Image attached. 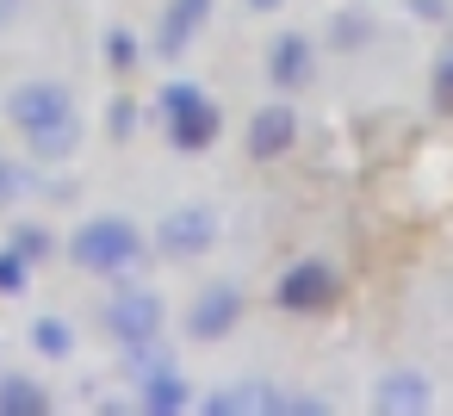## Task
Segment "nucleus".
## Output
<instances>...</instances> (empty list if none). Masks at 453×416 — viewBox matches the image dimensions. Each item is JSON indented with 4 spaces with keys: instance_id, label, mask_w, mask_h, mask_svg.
<instances>
[{
    "instance_id": "obj_1",
    "label": "nucleus",
    "mask_w": 453,
    "mask_h": 416,
    "mask_svg": "<svg viewBox=\"0 0 453 416\" xmlns=\"http://www.w3.org/2000/svg\"><path fill=\"white\" fill-rule=\"evenodd\" d=\"M7 119H13V131L26 137V150L38 162H69L81 150V106L57 81H19L7 94Z\"/></svg>"
},
{
    "instance_id": "obj_2",
    "label": "nucleus",
    "mask_w": 453,
    "mask_h": 416,
    "mask_svg": "<svg viewBox=\"0 0 453 416\" xmlns=\"http://www.w3.org/2000/svg\"><path fill=\"white\" fill-rule=\"evenodd\" d=\"M143 255H150V236H143L131 218H88V224L69 236V261H75L81 273H100V280L131 273Z\"/></svg>"
},
{
    "instance_id": "obj_3",
    "label": "nucleus",
    "mask_w": 453,
    "mask_h": 416,
    "mask_svg": "<svg viewBox=\"0 0 453 416\" xmlns=\"http://www.w3.org/2000/svg\"><path fill=\"white\" fill-rule=\"evenodd\" d=\"M156 112L168 119V143H174L180 156H205V150L218 143V131H224L218 100H211L205 88H193V81H168V88L156 94Z\"/></svg>"
},
{
    "instance_id": "obj_4",
    "label": "nucleus",
    "mask_w": 453,
    "mask_h": 416,
    "mask_svg": "<svg viewBox=\"0 0 453 416\" xmlns=\"http://www.w3.org/2000/svg\"><path fill=\"white\" fill-rule=\"evenodd\" d=\"M335 292H342V273H335V261H323V255H304V261H292V267L280 273V286H273V304H280V311H329V304H335Z\"/></svg>"
},
{
    "instance_id": "obj_5",
    "label": "nucleus",
    "mask_w": 453,
    "mask_h": 416,
    "mask_svg": "<svg viewBox=\"0 0 453 416\" xmlns=\"http://www.w3.org/2000/svg\"><path fill=\"white\" fill-rule=\"evenodd\" d=\"M162 323H168V304H162L150 286H125V292H112L106 311H100V329H106L112 342H150V335H162Z\"/></svg>"
},
{
    "instance_id": "obj_6",
    "label": "nucleus",
    "mask_w": 453,
    "mask_h": 416,
    "mask_svg": "<svg viewBox=\"0 0 453 416\" xmlns=\"http://www.w3.org/2000/svg\"><path fill=\"white\" fill-rule=\"evenodd\" d=\"M205 26H211V0H168V7H162V26H156V38H150V57L180 63Z\"/></svg>"
},
{
    "instance_id": "obj_7",
    "label": "nucleus",
    "mask_w": 453,
    "mask_h": 416,
    "mask_svg": "<svg viewBox=\"0 0 453 416\" xmlns=\"http://www.w3.org/2000/svg\"><path fill=\"white\" fill-rule=\"evenodd\" d=\"M211 243H218V212H205V205H180V212H168L162 230H156V249L174 255V261L205 255Z\"/></svg>"
},
{
    "instance_id": "obj_8",
    "label": "nucleus",
    "mask_w": 453,
    "mask_h": 416,
    "mask_svg": "<svg viewBox=\"0 0 453 416\" xmlns=\"http://www.w3.org/2000/svg\"><path fill=\"white\" fill-rule=\"evenodd\" d=\"M242 323V292L236 286H205L187 311V335L193 342H224L230 329Z\"/></svg>"
},
{
    "instance_id": "obj_9",
    "label": "nucleus",
    "mask_w": 453,
    "mask_h": 416,
    "mask_svg": "<svg viewBox=\"0 0 453 416\" xmlns=\"http://www.w3.org/2000/svg\"><path fill=\"white\" fill-rule=\"evenodd\" d=\"M286 150H298V112L286 100H267L255 119H249V156L255 162H280Z\"/></svg>"
},
{
    "instance_id": "obj_10",
    "label": "nucleus",
    "mask_w": 453,
    "mask_h": 416,
    "mask_svg": "<svg viewBox=\"0 0 453 416\" xmlns=\"http://www.w3.org/2000/svg\"><path fill=\"white\" fill-rule=\"evenodd\" d=\"M311 75H317V50H311V38L280 32V38L267 44V81H273L280 94H298V88H311Z\"/></svg>"
},
{
    "instance_id": "obj_11",
    "label": "nucleus",
    "mask_w": 453,
    "mask_h": 416,
    "mask_svg": "<svg viewBox=\"0 0 453 416\" xmlns=\"http://www.w3.org/2000/svg\"><path fill=\"white\" fill-rule=\"evenodd\" d=\"M372 410L379 416H422L428 410V379L422 373H385L372 385Z\"/></svg>"
},
{
    "instance_id": "obj_12",
    "label": "nucleus",
    "mask_w": 453,
    "mask_h": 416,
    "mask_svg": "<svg viewBox=\"0 0 453 416\" xmlns=\"http://www.w3.org/2000/svg\"><path fill=\"white\" fill-rule=\"evenodd\" d=\"M137 410H150V416H180V410H193V385L168 366V373H150V379H137Z\"/></svg>"
},
{
    "instance_id": "obj_13",
    "label": "nucleus",
    "mask_w": 453,
    "mask_h": 416,
    "mask_svg": "<svg viewBox=\"0 0 453 416\" xmlns=\"http://www.w3.org/2000/svg\"><path fill=\"white\" fill-rule=\"evenodd\" d=\"M0 416H50V391L26 373H7L0 379Z\"/></svg>"
},
{
    "instance_id": "obj_14",
    "label": "nucleus",
    "mask_w": 453,
    "mask_h": 416,
    "mask_svg": "<svg viewBox=\"0 0 453 416\" xmlns=\"http://www.w3.org/2000/svg\"><path fill=\"white\" fill-rule=\"evenodd\" d=\"M32 348H38L44 360H69V354H75V329H69L63 317H38V323H32Z\"/></svg>"
},
{
    "instance_id": "obj_15",
    "label": "nucleus",
    "mask_w": 453,
    "mask_h": 416,
    "mask_svg": "<svg viewBox=\"0 0 453 416\" xmlns=\"http://www.w3.org/2000/svg\"><path fill=\"white\" fill-rule=\"evenodd\" d=\"M174 366V354L162 348V335H150V342H125V373L131 379H150V373H168Z\"/></svg>"
},
{
    "instance_id": "obj_16",
    "label": "nucleus",
    "mask_w": 453,
    "mask_h": 416,
    "mask_svg": "<svg viewBox=\"0 0 453 416\" xmlns=\"http://www.w3.org/2000/svg\"><path fill=\"white\" fill-rule=\"evenodd\" d=\"M106 63H112L119 75H131V69L143 63V44H137V32H125V26H119V32H106Z\"/></svg>"
},
{
    "instance_id": "obj_17",
    "label": "nucleus",
    "mask_w": 453,
    "mask_h": 416,
    "mask_svg": "<svg viewBox=\"0 0 453 416\" xmlns=\"http://www.w3.org/2000/svg\"><path fill=\"white\" fill-rule=\"evenodd\" d=\"M428 94H434L441 112H453V32H447V44H441V57H434V81H428Z\"/></svg>"
},
{
    "instance_id": "obj_18",
    "label": "nucleus",
    "mask_w": 453,
    "mask_h": 416,
    "mask_svg": "<svg viewBox=\"0 0 453 416\" xmlns=\"http://www.w3.org/2000/svg\"><path fill=\"white\" fill-rule=\"evenodd\" d=\"M329 38H335V50H360V44L372 38V19H366V13H342V19L329 26Z\"/></svg>"
},
{
    "instance_id": "obj_19",
    "label": "nucleus",
    "mask_w": 453,
    "mask_h": 416,
    "mask_svg": "<svg viewBox=\"0 0 453 416\" xmlns=\"http://www.w3.org/2000/svg\"><path fill=\"white\" fill-rule=\"evenodd\" d=\"M7 249H13V255H26V261H44V255H50L57 243H50V230H44V224H19Z\"/></svg>"
},
{
    "instance_id": "obj_20",
    "label": "nucleus",
    "mask_w": 453,
    "mask_h": 416,
    "mask_svg": "<svg viewBox=\"0 0 453 416\" xmlns=\"http://www.w3.org/2000/svg\"><path fill=\"white\" fill-rule=\"evenodd\" d=\"M19 286H26V255L0 249V298H7V292H19Z\"/></svg>"
},
{
    "instance_id": "obj_21",
    "label": "nucleus",
    "mask_w": 453,
    "mask_h": 416,
    "mask_svg": "<svg viewBox=\"0 0 453 416\" xmlns=\"http://www.w3.org/2000/svg\"><path fill=\"white\" fill-rule=\"evenodd\" d=\"M13 193H26V174H19L7 156H0V199H13Z\"/></svg>"
},
{
    "instance_id": "obj_22",
    "label": "nucleus",
    "mask_w": 453,
    "mask_h": 416,
    "mask_svg": "<svg viewBox=\"0 0 453 416\" xmlns=\"http://www.w3.org/2000/svg\"><path fill=\"white\" fill-rule=\"evenodd\" d=\"M131 125H137V106L119 100V106H112V137H131Z\"/></svg>"
},
{
    "instance_id": "obj_23",
    "label": "nucleus",
    "mask_w": 453,
    "mask_h": 416,
    "mask_svg": "<svg viewBox=\"0 0 453 416\" xmlns=\"http://www.w3.org/2000/svg\"><path fill=\"white\" fill-rule=\"evenodd\" d=\"M410 7H416L422 19H441V0H410Z\"/></svg>"
},
{
    "instance_id": "obj_24",
    "label": "nucleus",
    "mask_w": 453,
    "mask_h": 416,
    "mask_svg": "<svg viewBox=\"0 0 453 416\" xmlns=\"http://www.w3.org/2000/svg\"><path fill=\"white\" fill-rule=\"evenodd\" d=\"M249 7H255V13H280V7H286V0H249Z\"/></svg>"
}]
</instances>
